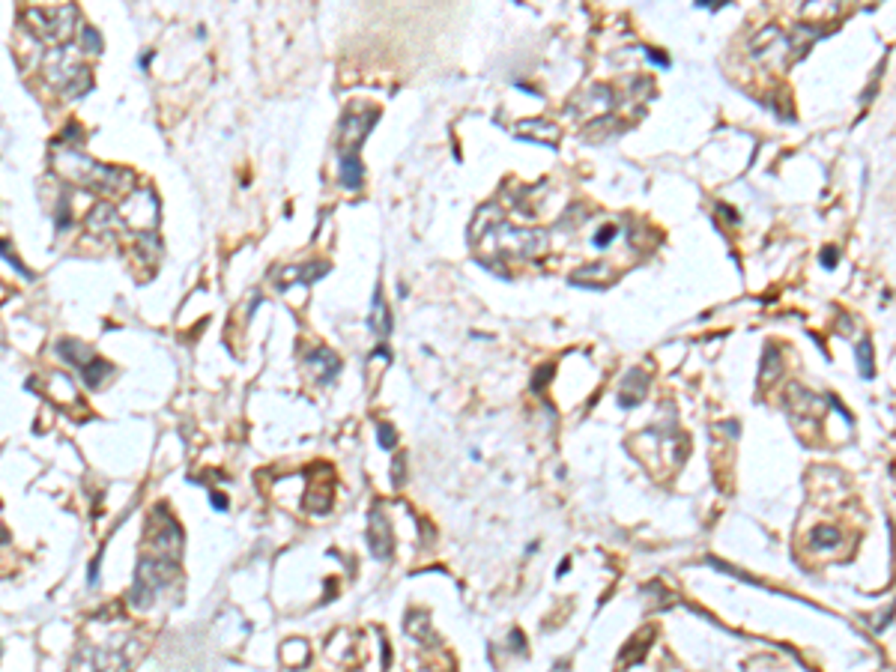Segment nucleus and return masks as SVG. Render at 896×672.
<instances>
[{
  "label": "nucleus",
  "instance_id": "1",
  "mask_svg": "<svg viewBox=\"0 0 896 672\" xmlns=\"http://www.w3.org/2000/svg\"><path fill=\"white\" fill-rule=\"evenodd\" d=\"M54 170L63 180H69L78 189H90V192H102V195H126L132 189L135 177L126 167H114V165H102L96 159H90L81 150H54L51 155Z\"/></svg>",
  "mask_w": 896,
  "mask_h": 672
},
{
  "label": "nucleus",
  "instance_id": "2",
  "mask_svg": "<svg viewBox=\"0 0 896 672\" xmlns=\"http://www.w3.org/2000/svg\"><path fill=\"white\" fill-rule=\"evenodd\" d=\"M42 72H45V81L51 87H57L66 99H81L93 90V72H90V66H84L81 60L72 54V45L51 48L45 54Z\"/></svg>",
  "mask_w": 896,
  "mask_h": 672
},
{
  "label": "nucleus",
  "instance_id": "3",
  "mask_svg": "<svg viewBox=\"0 0 896 672\" xmlns=\"http://www.w3.org/2000/svg\"><path fill=\"white\" fill-rule=\"evenodd\" d=\"M75 21H78V6L60 4V6H27L24 9V24L42 45L48 48H63L69 45L75 33Z\"/></svg>",
  "mask_w": 896,
  "mask_h": 672
},
{
  "label": "nucleus",
  "instance_id": "4",
  "mask_svg": "<svg viewBox=\"0 0 896 672\" xmlns=\"http://www.w3.org/2000/svg\"><path fill=\"white\" fill-rule=\"evenodd\" d=\"M174 574H177V562L174 559L147 553L141 562H137L135 583H132V591H129V604L135 609H150L159 591H165L167 583L174 580Z\"/></svg>",
  "mask_w": 896,
  "mask_h": 672
},
{
  "label": "nucleus",
  "instance_id": "5",
  "mask_svg": "<svg viewBox=\"0 0 896 672\" xmlns=\"http://www.w3.org/2000/svg\"><path fill=\"white\" fill-rule=\"evenodd\" d=\"M120 224L135 230L137 237H147V233H156L159 227V200L150 189L147 192H129L120 200L117 207Z\"/></svg>",
  "mask_w": 896,
  "mask_h": 672
},
{
  "label": "nucleus",
  "instance_id": "6",
  "mask_svg": "<svg viewBox=\"0 0 896 672\" xmlns=\"http://www.w3.org/2000/svg\"><path fill=\"white\" fill-rule=\"evenodd\" d=\"M380 120V111H365V114H347L341 120V140H338V153H356L362 150L365 138L374 129V123Z\"/></svg>",
  "mask_w": 896,
  "mask_h": 672
},
{
  "label": "nucleus",
  "instance_id": "7",
  "mask_svg": "<svg viewBox=\"0 0 896 672\" xmlns=\"http://www.w3.org/2000/svg\"><path fill=\"white\" fill-rule=\"evenodd\" d=\"M368 544H370V553H374L377 559H389V556H392V547H395V541H392V526H389V520H385L380 502L370 508Z\"/></svg>",
  "mask_w": 896,
  "mask_h": 672
},
{
  "label": "nucleus",
  "instance_id": "8",
  "mask_svg": "<svg viewBox=\"0 0 896 672\" xmlns=\"http://www.w3.org/2000/svg\"><path fill=\"white\" fill-rule=\"evenodd\" d=\"M329 263H305V267H284L281 272H275V290H290L293 284H308L320 281L323 275H329Z\"/></svg>",
  "mask_w": 896,
  "mask_h": 672
},
{
  "label": "nucleus",
  "instance_id": "9",
  "mask_svg": "<svg viewBox=\"0 0 896 672\" xmlns=\"http://www.w3.org/2000/svg\"><path fill=\"white\" fill-rule=\"evenodd\" d=\"M308 371L320 386H329L338 373H341V358H338L329 347H317L308 353Z\"/></svg>",
  "mask_w": 896,
  "mask_h": 672
},
{
  "label": "nucleus",
  "instance_id": "10",
  "mask_svg": "<svg viewBox=\"0 0 896 672\" xmlns=\"http://www.w3.org/2000/svg\"><path fill=\"white\" fill-rule=\"evenodd\" d=\"M648 392V377L640 371V368H630L625 377H622V388H619V406L622 410H633L640 406L642 398Z\"/></svg>",
  "mask_w": 896,
  "mask_h": 672
},
{
  "label": "nucleus",
  "instance_id": "11",
  "mask_svg": "<svg viewBox=\"0 0 896 672\" xmlns=\"http://www.w3.org/2000/svg\"><path fill=\"white\" fill-rule=\"evenodd\" d=\"M368 326L380 341H385L392 335V317H389V305L382 299V287H377L374 299H370V314H368Z\"/></svg>",
  "mask_w": 896,
  "mask_h": 672
},
{
  "label": "nucleus",
  "instance_id": "12",
  "mask_svg": "<svg viewBox=\"0 0 896 672\" xmlns=\"http://www.w3.org/2000/svg\"><path fill=\"white\" fill-rule=\"evenodd\" d=\"M87 227L93 230V233H114V230H120L123 224H120V215H117V207L114 203H96V207L90 210V215H87Z\"/></svg>",
  "mask_w": 896,
  "mask_h": 672
},
{
  "label": "nucleus",
  "instance_id": "13",
  "mask_svg": "<svg viewBox=\"0 0 896 672\" xmlns=\"http://www.w3.org/2000/svg\"><path fill=\"white\" fill-rule=\"evenodd\" d=\"M362 159L356 153H338V180L344 189H359L362 185Z\"/></svg>",
  "mask_w": 896,
  "mask_h": 672
},
{
  "label": "nucleus",
  "instance_id": "14",
  "mask_svg": "<svg viewBox=\"0 0 896 672\" xmlns=\"http://www.w3.org/2000/svg\"><path fill=\"white\" fill-rule=\"evenodd\" d=\"M57 356L63 358V362H69L72 368H84L90 358H93V350L87 347V343H81V341H75V338H63V341H57Z\"/></svg>",
  "mask_w": 896,
  "mask_h": 672
},
{
  "label": "nucleus",
  "instance_id": "15",
  "mask_svg": "<svg viewBox=\"0 0 896 672\" xmlns=\"http://www.w3.org/2000/svg\"><path fill=\"white\" fill-rule=\"evenodd\" d=\"M78 373H81V380H84V386H87V388H102V386H105V380L114 373V365H111V362H105V358H99V356H93L90 362H87Z\"/></svg>",
  "mask_w": 896,
  "mask_h": 672
},
{
  "label": "nucleus",
  "instance_id": "16",
  "mask_svg": "<svg viewBox=\"0 0 896 672\" xmlns=\"http://www.w3.org/2000/svg\"><path fill=\"white\" fill-rule=\"evenodd\" d=\"M517 138H526V140H532V144H550V140L559 138V129L550 126V123H544V120H526L517 129Z\"/></svg>",
  "mask_w": 896,
  "mask_h": 672
},
{
  "label": "nucleus",
  "instance_id": "17",
  "mask_svg": "<svg viewBox=\"0 0 896 672\" xmlns=\"http://www.w3.org/2000/svg\"><path fill=\"white\" fill-rule=\"evenodd\" d=\"M585 278H598V287L604 290L607 284H613V281H615V272L610 269V263H589V267H583V269H577L574 275H571V284H583Z\"/></svg>",
  "mask_w": 896,
  "mask_h": 672
},
{
  "label": "nucleus",
  "instance_id": "18",
  "mask_svg": "<svg viewBox=\"0 0 896 672\" xmlns=\"http://www.w3.org/2000/svg\"><path fill=\"white\" fill-rule=\"evenodd\" d=\"M783 373V362H780V350L774 343L765 347V356H762V383H774Z\"/></svg>",
  "mask_w": 896,
  "mask_h": 672
},
{
  "label": "nucleus",
  "instance_id": "19",
  "mask_svg": "<svg viewBox=\"0 0 896 672\" xmlns=\"http://www.w3.org/2000/svg\"><path fill=\"white\" fill-rule=\"evenodd\" d=\"M858 371H860L863 380L875 377V356H872V341L870 338H860V343H858Z\"/></svg>",
  "mask_w": 896,
  "mask_h": 672
},
{
  "label": "nucleus",
  "instance_id": "20",
  "mask_svg": "<svg viewBox=\"0 0 896 672\" xmlns=\"http://www.w3.org/2000/svg\"><path fill=\"white\" fill-rule=\"evenodd\" d=\"M810 544H813V550H833V547L840 544V532L833 526H818V529H813Z\"/></svg>",
  "mask_w": 896,
  "mask_h": 672
},
{
  "label": "nucleus",
  "instance_id": "21",
  "mask_svg": "<svg viewBox=\"0 0 896 672\" xmlns=\"http://www.w3.org/2000/svg\"><path fill=\"white\" fill-rule=\"evenodd\" d=\"M78 48L84 54H102V36H99L96 27H90V24L78 27Z\"/></svg>",
  "mask_w": 896,
  "mask_h": 672
},
{
  "label": "nucleus",
  "instance_id": "22",
  "mask_svg": "<svg viewBox=\"0 0 896 672\" xmlns=\"http://www.w3.org/2000/svg\"><path fill=\"white\" fill-rule=\"evenodd\" d=\"M281 658H284L287 666H302L308 661V648H305V643H299V639H293V643L284 646Z\"/></svg>",
  "mask_w": 896,
  "mask_h": 672
},
{
  "label": "nucleus",
  "instance_id": "23",
  "mask_svg": "<svg viewBox=\"0 0 896 672\" xmlns=\"http://www.w3.org/2000/svg\"><path fill=\"white\" fill-rule=\"evenodd\" d=\"M0 257H4V260L9 263V267L15 269V272H21L24 278H33V272H30V269H24V263H21L19 257H15V252L9 248V242H6V239H0Z\"/></svg>",
  "mask_w": 896,
  "mask_h": 672
},
{
  "label": "nucleus",
  "instance_id": "24",
  "mask_svg": "<svg viewBox=\"0 0 896 672\" xmlns=\"http://www.w3.org/2000/svg\"><path fill=\"white\" fill-rule=\"evenodd\" d=\"M380 445H382L385 451H395V445H397V433H395V428H392V425H380Z\"/></svg>",
  "mask_w": 896,
  "mask_h": 672
},
{
  "label": "nucleus",
  "instance_id": "25",
  "mask_svg": "<svg viewBox=\"0 0 896 672\" xmlns=\"http://www.w3.org/2000/svg\"><path fill=\"white\" fill-rule=\"evenodd\" d=\"M615 233H619V227H615V224L600 227V230L595 233V242H592V245H595V248H607V245H610V239L615 237Z\"/></svg>",
  "mask_w": 896,
  "mask_h": 672
},
{
  "label": "nucleus",
  "instance_id": "26",
  "mask_svg": "<svg viewBox=\"0 0 896 672\" xmlns=\"http://www.w3.org/2000/svg\"><path fill=\"white\" fill-rule=\"evenodd\" d=\"M72 224V212H69V200L63 197L60 200V210H57V230H66Z\"/></svg>",
  "mask_w": 896,
  "mask_h": 672
},
{
  "label": "nucleus",
  "instance_id": "27",
  "mask_svg": "<svg viewBox=\"0 0 896 672\" xmlns=\"http://www.w3.org/2000/svg\"><path fill=\"white\" fill-rule=\"evenodd\" d=\"M392 478H395V487H404V458H395V466H392Z\"/></svg>",
  "mask_w": 896,
  "mask_h": 672
},
{
  "label": "nucleus",
  "instance_id": "28",
  "mask_svg": "<svg viewBox=\"0 0 896 672\" xmlns=\"http://www.w3.org/2000/svg\"><path fill=\"white\" fill-rule=\"evenodd\" d=\"M837 260H840V252H837L833 245H828L825 252H822V267H825V269H833V263H837Z\"/></svg>",
  "mask_w": 896,
  "mask_h": 672
},
{
  "label": "nucleus",
  "instance_id": "29",
  "mask_svg": "<svg viewBox=\"0 0 896 672\" xmlns=\"http://www.w3.org/2000/svg\"><path fill=\"white\" fill-rule=\"evenodd\" d=\"M544 377H553V368H550V365H544V368L538 371V377H535V383H532L535 392H541V388H544Z\"/></svg>",
  "mask_w": 896,
  "mask_h": 672
},
{
  "label": "nucleus",
  "instance_id": "30",
  "mask_svg": "<svg viewBox=\"0 0 896 672\" xmlns=\"http://www.w3.org/2000/svg\"><path fill=\"white\" fill-rule=\"evenodd\" d=\"M645 57L652 60V63H657V66H670V57H663V54H657L655 48H645Z\"/></svg>",
  "mask_w": 896,
  "mask_h": 672
},
{
  "label": "nucleus",
  "instance_id": "31",
  "mask_svg": "<svg viewBox=\"0 0 896 672\" xmlns=\"http://www.w3.org/2000/svg\"><path fill=\"white\" fill-rule=\"evenodd\" d=\"M212 508L227 511V496H224V493H212Z\"/></svg>",
  "mask_w": 896,
  "mask_h": 672
},
{
  "label": "nucleus",
  "instance_id": "32",
  "mask_svg": "<svg viewBox=\"0 0 896 672\" xmlns=\"http://www.w3.org/2000/svg\"><path fill=\"white\" fill-rule=\"evenodd\" d=\"M0 544H9V535L4 532V529H0Z\"/></svg>",
  "mask_w": 896,
  "mask_h": 672
},
{
  "label": "nucleus",
  "instance_id": "33",
  "mask_svg": "<svg viewBox=\"0 0 896 672\" xmlns=\"http://www.w3.org/2000/svg\"><path fill=\"white\" fill-rule=\"evenodd\" d=\"M0 299H6V287L4 284H0Z\"/></svg>",
  "mask_w": 896,
  "mask_h": 672
},
{
  "label": "nucleus",
  "instance_id": "34",
  "mask_svg": "<svg viewBox=\"0 0 896 672\" xmlns=\"http://www.w3.org/2000/svg\"><path fill=\"white\" fill-rule=\"evenodd\" d=\"M0 654H4V646H0Z\"/></svg>",
  "mask_w": 896,
  "mask_h": 672
}]
</instances>
